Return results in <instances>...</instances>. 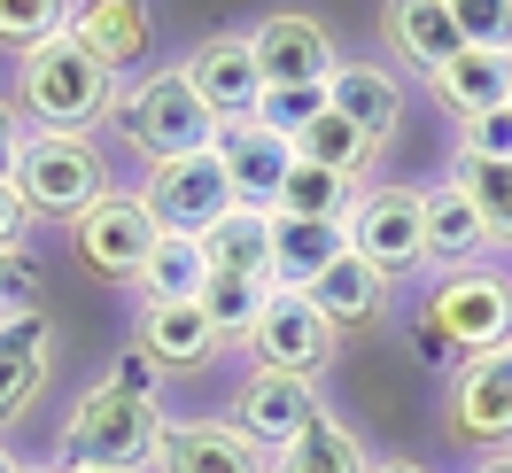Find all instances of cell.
<instances>
[{
  "label": "cell",
  "mask_w": 512,
  "mask_h": 473,
  "mask_svg": "<svg viewBox=\"0 0 512 473\" xmlns=\"http://www.w3.org/2000/svg\"><path fill=\"white\" fill-rule=\"evenodd\" d=\"M101 380H117V388H140V396H156V388H163V373L148 365V357H140V349H125V357H117V365H109Z\"/></svg>",
  "instance_id": "cell-39"
},
{
  "label": "cell",
  "mask_w": 512,
  "mask_h": 473,
  "mask_svg": "<svg viewBox=\"0 0 512 473\" xmlns=\"http://www.w3.org/2000/svg\"><path fill=\"white\" fill-rule=\"evenodd\" d=\"M70 39H78L109 78H125L132 63H148L156 16H148L140 0H78V8H70Z\"/></svg>",
  "instance_id": "cell-17"
},
{
  "label": "cell",
  "mask_w": 512,
  "mask_h": 473,
  "mask_svg": "<svg viewBox=\"0 0 512 473\" xmlns=\"http://www.w3.org/2000/svg\"><path fill=\"white\" fill-rule=\"evenodd\" d=\"M0 473H16V458H8V442H0Z\"/></svg>",
  "instance_id": "cell-42"
},
{
  "label": "cell",
  "mask_w": 512,
  "mask_h": 473,
  "mask_svg": "<svg viewBox=\"0 0 512 473\" xmlns=\"http://www.w3.org/2000/svg\"><path fill=\"white\" fill-rule=\"evenodd\" d=\"M450 179L474 194V210L489 218V241L512 249V163H474V156H450Z\"/></svg>",
  "instance_id": "cell-32"
},
{
  "label": "cell",
  "mask_w": 512,
  "mask_h": 473,
  "mask_svg": "<svg viewBox=\"0 0 512 473\" xmlns=\"http://www.w3.org/2000/svg\"><path fill=\"white\" fill-rule=\"evenodd\" d=\"M365 473H427V466H412V458H373Z\"/></svg>",
  "instance_id": "cell-41"
},
{
  "label": "cell",
  "mask_w": 512,
  "mask_h": 473,
  "mask_svg": "<svg viewBox=\"0 0 512 473\" xmlns=\"http://www.w3.org/2000/svg\"><path fill=\"white\" fill-rule=\"evenodd\" d=\"M319 109H326V94H264V101H256V125L280 132V140H295Z\"/></svg>",
  "instance_id": "cell-35"
},
{
  "label": "cell",
  "mask_w": 512,
  "mask_h": 473,
  "mask_svg": "<svg viewBox=\"0 0 512 473\" xmlns=\"http://www.w3.org/2000/svg\"><path fill=\"white\" fill-rule=\"evenodd\" d=\"M24 233H32V210H24L16 179H0V249H24Z\"/></svg>",
  "instance_id": "cell-37"
},
{
  "label": "cell",
  "mask_w": 512,
  "mask_h": 473,
  "mask_svg": "<svg viewBox=\"0 0 512 473\" xmlns=\"http://www.w3.org/2000/svg\"><path fill=\"white\" fill-rule=\"evenodd\" d=\"M303 295L319 303V318L334 326V334H365V326L388 318V280L373 272V264H357V256H334Z\"/></svg>",
  "instance_id": "cell-23"
},
{
  "label": "cell",
  "mask_w": 512,
  "mask_h": 473,
  "mask_svg": "<svg viewBox=\"0 0 512 473\" xmlns=\"http://www.w3.org/2000/svg\"><path fill=\"white\" fill-rule=\"evenodd\" d=\"M319 380H295V373H256L249 365V380H241V396H233V427L272 458V450H288L311 419H319Z\"/></svg>",
  "instance_id": "cell-12"
},
{
  "label": "cell",
  "mask_w": 512,
  "mask_h": 473,
  "mask_svg": "<svg viewBox=\"0 0 512 473\" xmlns=\"http://www.w3.org/2000/svg\"><path fill=\"white\" fill-rule=\"evenodd\" d=\"M388 55L404 70H419V78H435L450 55H466L450 0H396V8H388Z\"/></svg>",
  "instance_id": "cell-22"
},
{
  "label": "cell",
  "mask_w": 512,
  "mask_h": 473,
  "mask_svg": "<svg viewBox=\"0 0 512 473\" xmlns=\"http://www.w3.org/2000/svg\"><path fill=\"white\" fill-rule=\"evenodd\" d=\"M334 256H350V233H342V225L272 218V287H311Z\"/></svg>",
  "instance_id": "cell-25"
},
{
  "label": "cell",
  "mask_w": 512,
  "mask_h": 473,
  "mask_svg": "<svg viewBox=\"0 0 512 473\" xmlns=\"http://www.w3.org/2000/svg\"><path fill=\"white\" fill-rule=\"evenodd\" d=\"M334 326L319 318V303L303 287H272L264 311L249 326V349H256V373H295V380H319L334 365Z\"/></svg>",
  "instance_id": "cell-9"
},
{
  "label": "cell",
  "mask_w": 512,
  "mask_h": 473,
  "mask_svg": "<svg viewBox=\"0 0 512 473\" xmlns=\"http://www.w3.org/2000/svg\"><path fill=\"white\" fill-rule=\"evenodd\" d=\"M148 473H272V458L233 419H163V442H156Z\"/></svg>",
  "instance_id": "cell-15"
},
{
  "label": "cell",
  "mask_w": 512,
  "mask_h": 473,
  "mask_svg": "<svg viewBox=\"0 0 512 473\" xmlns=\"http://www.w3.org/2000/svg\"><path fill=\"white\" fill-rule=\"evenodd\" d=\"M427 94H435V109H450L458 125H474V117H489V109H505L512 55H497V47H466V55H450V63L427 78Z\"/></svg>",
  "instance_id": "cell-21"
},
{
  "label": "cell",
  "mask_w": 512,
  "mask_h": 473,
  "mask_svg": "<svg viewBox=\"0 0 512 473\" xmlns=\"http://www.w3.org/2000/svg\"><path fill=\"white\" fill-rule=\"evenodd\" d=\"M47 380H55V318L39 303L32 311H8L0 318V435L47 396Z\"/></svg>",
  "instance_id": "cell-13"
},
{
  "label": "cell",
  "mask_w": 512,
  "mask_h": 473,
  "mask_svg": "<svg viewBox=\"0 0 512 473\" xmlns=\"http://www.w3.org/2000/svg\"><path fill=\"white\" fill-rule=\"evenodd\" d=\"M326 109L381 148L388 132H396V117H404V78L381 70V63H365V55H342V70L326 78Z\"/></svg>",
  "instance_id": "cell-18"
},
{
  "label": "cell",
  "mask_w": 512,
  "mask_h": 473,
  "mask_svg": "<svg viewBox=\"0 0 512 473\" xmlns=\"http://www.w3.org/2000/svg\"><path fill=\"white\" fill-rule=\"evenodd\" d=\"M187 86L202 94L210 117H256V101H264V78H256V55H249V32H218L202 39L187 55Z\"/></svg>",
  "instance_id": "cell-16"
},
{
  "label": "cell",
  "mask_w": 512,
  "mask_h": 473,
  "mask_svg": "<svg viewBox=\"0 0 512 473\" xmlns=\"http://www.w3.org/2000/svg\"><path fill=\"white\" fill-rule=\"evenodd\" d=\"M32 303H39V264L24 249H0V318L32 311Z\"/></svg>",
  "instance_id": "cell-36"
},
{
  "label": "cell",
  "mask_w": 512,
  "mask_h": 473,
  "mask_svg": "<svg viewBox=\"0 0 512 473\" xmlns=\"http://www.w3.org/2000/svg\"><path fill=\"white\" fill-rule=\"evenodd\" d=\"M70 473H94V466H70Z\"/></svg>",
  "instance_id": "cell-44"
},
{
  "label": "cell",
  "mask_w": 512,
  "mask_h": 473,
  "mask_svg": "<svg viewBox=\"0 0 512 473\" xmlns=\"http://www.w3.org/2000/svg\"><path fill=\"white\" fill-rule=\"evenodd\" d=\"M288 148H295V163L342 171V179H357V187H365V171H373V140H365L357 125H342L334 109H319V117H311V125H303V132L288 140Z\"/></svg>",
  "instance_id": "cell-29"
},
{
  "label": "cell",
  "mask_w": 512,
  "mask_h": 473,
  "mask_svg": "<svg viewBox=\"0 0 512 473\" xmlns=\"http://www.w3.org/2000/svg\"><path fill=\"white\" fill-rule=\"evenodd\" d=\"M357 179H342V171H319V163H295L288 187H280V202H272V218H295V225H342L357 202Z\"/></svg>",
  "instance_id": "cell-27"
},
{
  "label": "cell",
  "mask_w": 512,
  "mask_h": 473,
  "mask_svg": "<svg viewBox=\"0 0 512 473\" xmlns=\"http://www.w3.org/2000/svg\"><path fill=\"white\" fill-rule=\"evenodd\" d=\"M419 342H427L435 365H466V357L512 349V272H497V264L435 272L427 303H419Z\"/></svg>",
  "instance_id": "cell-2"
},
{
  "label": "cell",
  "mask_w": 512,
  "mask_h": 473,
  "mask_svg": "<svg viewBox=\"0 0 512 473\" xmlns=\"http://www.w3.org/2000/svg\"><path fill=\"white\" fill-rule=\"evenodd\" d=\"M505 109H512V94H505Z\"/></svg>",
  "instance_id": "cell-45"
},
{
  "label": "cell",
  "mask_w": 512,
  "mask_h": 473,
  "mask_svg": "<svg viewBox=\"0 0 512 473\" xmlns=\"http://www.w3.org/2000/svg\"><path fill=\"white\" fill-rule=\"evenodd\" d=\"M210 148H218L225 179H233V202L272 218V202H280V187H288V171H295V148H288V140H280V132H264L256 117H225Z\"/></svg>",
  "instance_id": "cell-14"
},
{
  "label": "cell",
  "mask_w": 512,
  "mask_h": 473,
  "mask_svg": "<svg viewBox=\"0 0 512 473\" xmlns=\"http://www.w3.org/2000/svg\"><path fill=\"white\" fill-rule=\"evenodd\" d=\"M249 55H256L264 94H326V78L342 70V39L326 32L319 16L280 8V16H264L249 32Z\"/></svg>",
  "instance_id": "cell-8"
},
{
  "label": "cell",
  "mask_w": 512,
  "mask_h": 473,
  "mask_svg": "<svg viewBox=\"0 0 512 473\" xmlns=\"http://www.w3.org/2000/svg\"><path fill=\"white\" fill-rule=\"evenodd\" d=\"M8 179H16V194H24L32 218H63V225L86 218L101 194H117L109 148H101L94 132H32Z\"/></svg>",
  "instance_id": "cell-5"
},
{
  "label": "cell",
  "mask_w": 512,
  "mask_h": 473,
  "mask_svg": "<svg viewBox=\"0 0 512 473\" xmlns=\"http://www.w3.org/2000/svg\"><path fill=\"white\" fill-rule=\"evenodd\" d=\"M156 442H163V404L156 396L117 388V380H94V388L63 411L55 458H63V466H94V473H140V466H156Z\"/></svg>",
  "instance_id": "cell-1"
},
{
  "label": "cell",
  "mask_w": 512,
  "mask_h": 473,
  "mask_svg": "<svg viewBox=\"0 0 512 473\" xmlns=\"http://www.w3.org/2000/svg\"><path fill=\"white\" fill-rule=\"evenodd\" d=\"M202 264L225 280H272V218L264 210H225L202 233Z\"/></svg>",
  "instance_id": "cell-24"
},
{
  "label": "cell",
  "mask_w": 512,
  "mask_h": 473,
  "mask_svg": "<svg viewBox=\"0 0 512 473\" xmlns=\"http://www.w3.org/2000/svg\"><path fill=\"white\" fill-rule=\"evenodd\" d=\"M16 473H63V466H16Z\"/></svg>",
  "instance_id": "cell-43"
},
{
  "label": "cell",
  "mask_w": 512,
  "mask_h": 473,
  "mask_svg": "<svg viewBox=\"0 0 512 473\" xmlns=\"http://www.w3.org/2000/svg\"><path fill=\"white\" fill-rule=\"evenodd\" d=\"M24 140H32V125H24V109L0 94V179L16 171V156H24Z\"/></svg>",
  "instance_id": "cell-38"
},
{
  "label": "cell",
  "mask_w": 512,
  "mask_h": 473,
  "mask_svg": "<svg viewBox=\"0 0 512 473\" xmlns=\"http://www.w3.org/2000/svg\"><path fill=\"white\" fill-rule=\"evenodd\" d=\"M70 32V8L63 0H0V55L32 63L39 47H55Z\"/></svg>",
  "instance_id": "cell-31"
},
{
  "label": "cell",
  "mask_w": 512,
  "mask_h": 473,
  "mask_svg": "<svg viewBox=\"0 0 512 473\" xmlns=\"http://www.w3.org/2000/svg\"><path fill=\"white\" fill-rule=\"evenodd\" d=\"M140 202L156 210L163 233H194V241H202L225 210H241V202H233V179H225V163H218V148L179 156V163H156L148 187H140Z\"/></svg>",
  "instance_id": "cell-10"
},
{
  "label": "cell",
  "mask_w": 512,
  "mask_h": 473,
  "mask_svg": "<svg viewBox=\"0 0 512 473\" xmlns=\"http://www.w3.org/2000/svg\"><path fill=\"white\" fill-rule=\"evenodd\" d=\"M443 411H450V435L466 442V450H505L512 442V349L450 365Z\"/></svg>",
  "instance_id": "cell-11"
},
{
  "label": "cell",
  "mask_w": 512,
  "mask_h": 473,
  "mask_svg": "<svg viewBox=\"0 0 512 473\" xmlns=\"http://www.w3.org/2000/svg\"><path fill=\"white\" fill-rule=\"evenodd\" d=\"M450 16H458V39H466V47L512 55V0H450Z\"/></svg>",
  "instance_id": "cell-33"
},
{
  "label": "cell",
  "mask_w": 512,
  "mask_h": 473,
  "mask_svg": "<svg viewBox=\"0 0 512 473\" xmlns=\"http://www.w3.org/2000/svg\"><path fill=\"white\" fill-rule=\"evenodd\" d=\"M474 473H512V442H505V450H481V466Z\"/></svg>",
  "instance_id": "cell-40"
},
{
  "label": "cell",
  "mask_w": 512,
  "mask_h": 473,
  "mask_svg": "<svg viewBox=\"0 0 512 473\" xmlns=\"http://www.w3.org/2000/svg\"><path fill=\"white\" fill-rule=\"evenodd\" d=\"M264 295H272V280H225V272H210L194 303H202V318H210V334H218V342H249Z\"/></svg>",
  "instance_id": "cell-30"
},
{
  "label": "cell",
  "mask_w": 512,
  "mask_h": 473,
  "mask_svg": "<svg viewBox=\"0 0 512 473\" xmlns=\"http://www.w3.org/2000/svg\"><path fill=\"white\" fill-rule=\"evenodd\" d=\"M132 349H140L156 373H202V365L218 357V334H210L202 303H140Z\"/></svg>",
  "instance_id": "cell-19"
},
{
  "label": "cell",
  "mask_w": 512,
  "mask_h": 473,
  "mask_svg": "<svg viewBox=\"0 0 512 473\" xmlns=\"http://www.w3.org/2000/svg\"><path fill=\"white\" fill-rule=\"evenodd\" d=\"M458 156L512 163V109H489V117H474V125H458Z\"/></svg>",
  "instance_id": "cell-34"
},
{
  "label": "cell",
  "mask_w": 512,
  "mask_h": 473,
  "mask_svg": "<svg viewBox=\"0 0 512 473\" xmlns=\"http://www.w3.org/2000/svg\"><path fill=\"white\" fill-rule=\"evenodd\" d=\"M156 241H163V225H156V210L140 202V187L101 194L86 218H70V256H78V272H94V280H140V264H148Z\"/></svg>",
  "instance_id": "cell-7"
},
{
  "label": "cell",
  "mask_w": 512,
  "mask_h": 473,
  "mask_svg": "<svg viewBox=\"0 0 512 473\" xmlns=\"http://www.w3.org/2000/svg\"><path fill=\"white\" fill-rule=\"evenodd\" d=\"M117 132H125L132 156L156 171V163L202 156V148L218 140V117H210L202 94L187 86V63H163V70H148V78L117 86Z\"/></svg>",
  "instance_id": "cell-3"
},
{
  "label": "cell",
  "mask_w": 512,
  "mask_h": 473,
  "mask_svg": "<svg viewBox=\"0 0 512 473\" xmlns=\"http://www.w3.org/2000/svg\"><path fill=\"white\" fill-rule=\"evenodd\" d=\"M16 109L32 132H94L101 117H117V78L63 32L32 63H16Z\"/></svg>",
  "instance_id": "cell-4"
},
{
  "label": "cell",
  "mask_w": 512,
  "mask_h": 473,
  "mask_svg": "<svg viewBox=\"0 0 512 473\" xmlns=\"http://www.w3.org/2000/svg\"><path fill=\"white\" fill-rule=\"evenodd\" d=\"M210 280V264H202V241L194 233H163L148 264H140V303H194Z\"/></svg>",
  "instance_id": "cell-28"
},
{
  "label": "cell",
  "mask_w": 512,
  "mask_h": 473,
  "mask_svg": "<svg viewBox=\"0 0 512 473\" xmlns=\"http://www.w3.org/2000/svg\"><path fill=\"white\" fill-rule=\"evenodd\" d=\"M365 466H373V458H365L357 427H342L334 411H319L288 450H272V473H365Z\"/></svg>",
  "instance_id": "cell-26"
},
{
  "label": "cell",
  "mask_w": 512,
  "mask_h": 473,
  "mask_svg": "<svg viewBox=\"0 0 512 473\" xmlns=\"http://www.w3.org/2000/svg\"><path fill=\"white\" fill-rule=\"evenodd\" d=\"M342 233H350V256H357V264H373L388 287L412 280L419 264H427V187H396V179L365 187L350 202Z\"/></svg>",
  "instance_id": "cell-6"
},
{
  "label": "cell",
  "mask_w": 512,
  "mask_h": 473,
  "mask_svg": "<svg viewBox=\"0 0 512 473\" xmlns=\"http://www.w3.org/2000/svg\"><path fill=\"white\" fill-rule=\"evenodd\" d=\"M489 218L474 210V194L458 187V179H435L427 187V264H443V272H466V264H489Z\"/></svg>",
  "instance_id": "cell-20"
}]
</instances>
